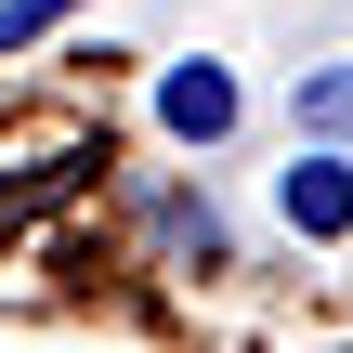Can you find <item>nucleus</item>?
<instances>
[{
    "mask_svg": "<svg viewBox=\"0 0 353 353\" xmlns=\"http://www.w3.org/2000/svg\"><path fill=\"white\" fill-rule=\"evenodd\" d=\"M275 210H288V236H353V157H288Z\"/></svg>",
    "mask_w": 353,
    "mask_h": 353,
    "instance_id": "nucleus-1",
    "label": "nucleus"
},
{
    "mask_svg": "<svg viewBox=\"0 0 353 353\" xmlns=\"http://www.w3.org/2000/svg\"><path fill=\"white\" fill-rule=\"evenodd\" d=\"M157 118H170L183 144H223V131H236V79H223V65H170V79H157Z\"/></svg>",
    "mask_w": 353,
    "mask_h": 353,
    "instance_id": "nucleus-2",
    "label": "nucleus"
},
{
    "mask_svg": "<svg viewBox=\"0 0 353 353\" xmlns=\"http://www.w3.org/2000/svg\"><path fill=\"white\" fill-rule=\"evenodd\" d=\"M288 118H301L314 144H341V157H353V65H314V79L288 92Z\"/></svg>",
    "mask_w": 353,
    "mask_h": 353,
    "instance_id": "nucleus-3",
    "label": "nucleus"
},
{
    "mask_svg": "<svg viewBox=\"0 0 353 353\" xmlns=\"http://www.w3.org/2000/svg\"><path fill=\"white\" fill-rule=\"evenodd\" d=\"M79 0H0V52H26V39H52Z\"/></svg>",
    "mask_w": 353,
    "mask_h": 353,
    "instance_id": "nucleus-4",
    "label": "nucleus"
}]
</instances>
